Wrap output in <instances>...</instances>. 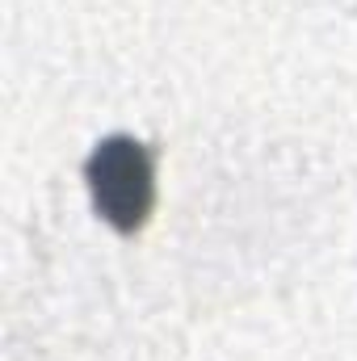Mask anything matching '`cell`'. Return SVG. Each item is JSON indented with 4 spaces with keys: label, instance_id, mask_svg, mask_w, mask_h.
Wrapping results in <instances>:
<instances>
[{
    "label": "cell",
    "instance_id": "obj_1",
    "mask_svg": "<svg viewBox=\"0 0 357 361\" xmlns=\"http://www.w3.org/2000/svg\"><path fill=\"white\" fill-rule=\"evenodd\" d=\"M92 189L105 219L139 223L152 206V160L143 143H131V139L105 143L92 160Z\"/></svg>",
    "mask_w": 357,
    "mask_h": 361
}]
</instances>
